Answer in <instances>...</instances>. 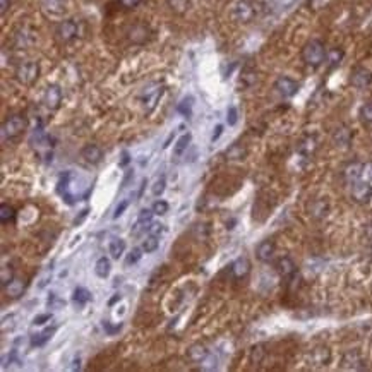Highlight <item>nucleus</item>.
<instances>
[{
	"label": "nucleus",
	"instance_id": "f257e3e1",
	"mask_svg": "<svg viewBox=\"0 0 372 372\" xmlns=\"http://www.w3.org/2000/svg\"><path fill=\"white\" fill-rule=\"evenodd\" d=\"M302 58L309 67H319L326 60V48L319 40H311L302 50Z\"/></svg>",
	"mask_w": 372,
	"mask_h": 372
},
{
	"label": "nucleus",
	"instance_id": "f03ea898",
	"mask_svg": "<svg viewBox=\"0 0 372 372\" xmlns=\"http://www.w3.org/2000/svg\"><path fill=\"white\" fill-rule=\"evenodd\" d=\"M28 129V118L21 113H14L5 118L2 124V137L3 139H16Z\"/></svg>",
	"mask_w": 372,
	"mask_h": 372
},
{
	"label": "nucleus",
	"instance_id": "7ed1b4c3",
	"mask_svg": "<svg viewBox=\"0 0 372 372\" xmlns=\"http://www.w3.org/2000/svg\"><path fill=\"white\" fill-rule=\"evenodd\" d=\"M258 16V5L252 0H239L232 9V17L237 22H251Z\"/></svg>",
	"mask_w": 372,
	"mask_h": 372
},
{
	"label": "nucleus",
	"instance_id": "20e7f679",
	"mask_svg": "<svg viewBox=\"0 0 372 372\" xmlns=\"http://www.w3.org/2000/svg\"><path fill=\"white\" fill-rule=\"evenodd\" d=\"M40 77V65L36 62H24L16 69V79L24 86H31Z\"/></svg>",
	"mask_w": 372,
	"mask_h": 372
},
{
	"label": "nucleus",
	"instance_id": "39448f33",
	"mask_svg": "<svg viewBox=\"0 0 372 372\" xmlns=\"http://www.w3.org/2000/svg\"><path fill=\"white\" fill-rule=\"evenodd\" d=\"M77 35H79V24L74 19H65L58 22L57 28H55V38L60 43L74 42L77 38Z\"/></svg>",
	"mask_w": 372,
	"mask_h": 372
},
{
	"label": "nucleus",
	"instance_id": "423d86ee",
	"mask_svg": "<svg viewBox=\"0 0 372 372\" xmlns=\"http://www.w3.org/2000/svg\"><path fill=\"white\" fill-rule=\"evenodd\" d=\"M31 146L35 148L40 155H43L45 158H47V161H52V146H53V144H52L50 137L42 131V127L35 129V132H33Z\"/></svg>",
	"mask_w": 372,
	"mask_h": 372
},
{
	"label": "nucleus",
	"instance_id": "0eeeda50",
	"mask_svg": "<svg viewBox=\"0 0 372 372\" xmlns=\"http://www.w3.org/2000/svg\"><path fill=\"white\" fill-rule=\"evenodd\" d=\"M151 38V29L144 22H134L132 26L127 28V40L134 45H144L150 42Z\"/></svg>",
	"mask_w": 372,
	"mask_h": 372
},
{
	"label": "nucleus",
	"instance_id": "6e6552de",
	"mask_svg": "<svg viewBox=\"0 0 372 372\" xmlns=\"http://www.w3.org/2000/svg\"><path fill=\"white\" fill-rule=\"evenodd\" d=\"M43 103L50 111H55L60 108L62 105V89L57 86V84H50L45 91L43 96Z\"/></svg>",
	"mask_w": 372,
	"mask_h": 372
},
{
	"label": "nucleus",
	"instance_id": "1a4fd4ad",
	"mask_svg": "<svg viewBox=\"0 0 372 372\" xmlns=\"http://www.w3.org/2000/svg\"><path fill=\"white\" fill-rule=\"evenodd\" d=\"M352 197L360 204H366L372 199V185L369 182H353L352 185Z\"/></svg>",
	"mask_w": 372,
	"mask_h": 372
},
{
	"label": "nucleus",
	"instance_id": "9d476101",
	"mask_svg": "<svg viewBox=\"0 0 372 372\" xmlns=\"http://www.w3.org/2000/svg\"><path fill=\"white\" fill-rule=\"evenodd\" d=\"M274 89H276L283 98H292V96L297 95V91H299V83L293 81L292 77L283 76V77H278L276 79Z\"/></svg>",
	"mask_w": 372,
	"mask_h": 372
},
{
	"label": "nucleus",
	"instance_id": "9b49d317",
	"mask_svg": "<svg viewBox=\"0 0 372 372\" xmlns=\"http://www.w3.org/2000/svg\"><path fill=\"white\" fill-rule=\"evenodd\" d=\"M350 83H352V86L357 88V89L367 88L372 83V72L367 69H364V67H357V69L352 72Z\"/></svg>",
	"mask_w": 372,
	"mask_h": 372
},
{
	"label": "nucleus",
	"instance_id": "f8f14e48",
	"mask_svg": "<svg viewBox=\"0 0 372 372\" xmlns=\"http://www.w3.org/2000/svg\"><path fill=\"white\" fill-rule=\"evenodd\" d=\"M274 251H276V245L273 240H263L256 247V258L261 263H271L274 258Z\"/></svg>",
	"mask_w": 372,
	"mask_h": 372
},
{
	"label": "nucleus",
	"instance_id": "ddd939ff",
	"mask_svg": "<svg viewBox=\"0 0 372 372\" xmlns=\"http://www.w3.org/2000/svg\"><path fill=\"white\" fill-rule=\"evenodd\" d=\"M307 211L314 219H322L329 213V203L326 199H314L312 203H309Z\"/></svg>",
	"mask_w": 372,
	"mask_h": 372
},
{
	"label": "nucleus",
	"instance_id": "4468645a",
	"mask_svg": "<svg viewBox=\"0 0 372 372\" xmlns=\"http://www.w3.org/2000/svg\"><path fill=\"white\" fill-rule=\"evenodd\" d=\"M36 42V35L35 31H31L29 28H21L16 31L14 35V43H16L17 48H29L31 45H35Z\"/></svg>",
	"mask_w": 372,
	"mask_h": 372
},
{
	"label": "nucleus",
	"instance_id": "2eb2a0df",
	"mask_svg": "<svg viewBox=\"0 0 372 372\" xmlns=\"http://www.w3.org/2000/svg\"><path fill=\"white\" fill-rule=\"evenodd\" d=\"M81 156H83L86 163L98 165L103 159V150L100 146H96V144H86V146L81 150Z\"/></svg>",
	"mask_w": 372,
	"mask_h": 372
},
{
	"label": "nucleus",
	"instance_id": "dca6fc26",
	"mask_svg": "<svg viewBox=\"0 0 372 372\" xmlns=\"http://www.w3.org/2000/svg\"><path fill=\"white\" fill-rule=\"evenodd\" d=\"M161 95H163V86H155L153 89L148 88L146 91H144L143 103H144V110H146V113H150V111L155 108Z\"/></svg>",
	"mask_w": 372,
	"mask_h": 372
},
{
	"label": "nucleus",
	"instance_id": "f3484780",
	"mask_svg": "<svg viewBox=\"0 0 372 372\" xmlns=\"http://www.w3.org/2000/svg\"><path fill=\"white\" fill-rule=\"evenodd\" d=\"M42 9L52 17L62 16L65 12V0H42Z\"/></svg>",
	"mask_w": 372,
	"mask_h": 372
},
{
	"label": "nucleus",
	"instance_id": "a211bd4d",
	"mask_svg": "<svg viewBox=\"0 0 372 372\" xmlns=\"http://www.w3.org/2000/svg\"><path fill=\"white\" fill-rule=\"evenodd\" d=\"M276 271L283 278L290 280V278H293V274L297 273V266H295V263H293L292 259L285 256V258H280L276 261Z\"/></svg>",
	"mask_w": 372,
	"mask_h": 372
},
{
	"label": "nucleus",
	"instance_id": "6ab92c4d",
	"mask_svg": "<svg viewBox=\"0 0 372 372\" xmlns=\"http://www.w3.org/2000/svg\"><path fill=\"white\" fill-rule=\"evenodd\" d=\"M230 271H232V274L237 280L245 278L249 274V271H251V263H249L247 258H237L235 261L232 263V266H230Z\"/></svg>",
	"mask_w": 372,
	"mask_h": 372
},
{
	"label": "nucleus",
	"instance_id": "aec40b11",
	"mask_svg": "<svg viewBox=\"0 0 372 372\" xmlns=\"http://www.w3.org/2000/svg\"><path fill=\"white\" fill-rule=\"evenodd\" d=\"M364 170H366L364 163H360V161H352V163H348V165L345 166L343 175H345V178H347L348 182H352V184H353V182L360 180V177H362Z\"/></svg>",
	"mask_w": 372,
	"mask_h": 372
},
{
	"label": "nucleus",
	"instance_id": "412c9836",
	"mask_svg": "<svg viewBox=\"0 0 372 372\" xmlns=\"http://www.w3.org/2000/svg\"><path fill=\"white\" fill-rule=\"evenodd\" d=\"M341 367H343V369H364V360H362V357L359 355V352L350 350L343 355Z\"/></svg>",
	"mask_w": 372,
	"mask_h": 372
},
{
	"label": "nucleus",
	"instance_id": "4be33fe9",
	"mask_svg": "<svg viewBox=\"0 0 372 372\" xmlns=\"http://www.w3.org/2000/svg\"><path fill=\"white\" fill-rule=\"evenodd\" d=\"M208 355H210V352H208L206 347L201 343L191 345L187 350V357H189V360H192V362H204V360L208 359Z\"/></svg>",
	"mask_w": 372,
	"mask_h": 372
},
{
	"label": "nucleus",
	"instance_id": "5701e85b",
	"mask_svg": "<svg viewBox=\"0 0 372 372\" xmlns=\"http://www.w3.org/2000/svg\"><path fill=\"white\" fill-rule=\"evenodd\" d=\"M329 359H331V352H329V348H326V347H318L311 353V362L316 364V366H326V364L329 362Z\"/></svg>",
	"mask_w": 372,
	"mask_h": 372
},
{
	"label": "nucleus",
	"instance_id": "b1692460",
	"mask_svg": "<svg viewBox=\"0 0 372 372\" xmlns=\"http://www.w3.org/2000/svg\"><path fill=\"white\" fill-rule=\"evenodd\" d=\"M333 141H334V144L336 146H340V148H347L348 144H350V141H352V132L348 131L347 127H338L336 131H334V134H333Z\"/></svg>",
	"mask_w": 372,
	"mask_h": 372
},
{
	"label": "nucleus",
	"instance_id": "393cba45",
	"mask_svg": "<svg viewBox=\"0 0 372 372\" xmlns=\"http://www.w3.org/2000/svg\"><path fill=\"white\" fill-rule=\"evenodd\" d=\"M108 252L113 259L122 258V254L125 252V240L120 239V237H113L108 244Z\"/></svg>",
	"mask_w": 372,
	"mask_h": 372
},
{
	"label": "nucleus",
	"instance_id": "a878e982",
	"mask_svg": "<svg viewBox=\"0 0 372 372\" xmlns=\"http://www.w3.org/2000/svg\"><path fill=\"white\" fill-rule=\"evenodd\" d=\"M225 156H226V159H233V161H240V159H244L245 156H247V150H245L242 144H239V143H235V144H232V146L226 150V153H225Z\"/></svg>",
	"mask_w": 372,
	"mask_h": 372
},
{
	"label": "nucleus",
	"instance_id": "bb28decb",
	"mask_svg": "<svg viewBox=\"0 0 372 372\" xmlns=\"http://www.w3.org/2000/svg\"><path fill=\"white\" fill-rule=\"evenodd\" d=\"M22 292H24V281L17 280V278H14V280L5 286V293L10 299H19L22 295Z\"/></svg>",
	"mask_w": 372,
	"mask_h": 372
},
{
	"label": "nucleus",
	"instance_id": "cd10ccee",
	"mask_svg": "<svg viewBox=\"0 0 372 372\" xmlns=\"http://www.w3.org/2000/svg\"><path fill=\"white\" fill-rule=\"evenodd\" d=\"M110 271H111V264H110L108 258H105V256H103V258H100L98 261H96L95 273H96V276H98V278H108Z\"/></svg>",
	"mask_w": 372,
	"mask_h": 372
},
{
	"label": "nucleus",
	"instance_id": "c85d7f7f",
	"mask_svg": "<svg viewBox=\"0 0 372 372\" xmlns=\"http://www.w3.org/2000/svg\"><path fill=\"white\" fill-rule=\"evenodd\" d=\"M57 331V328H47L45 331H42V333L35 334V336H31V345L33 347H43L45 343H47L48 340H50L52 336H53V333Z\"/></svg>",
	"mask_w": 372,
	"mask_h": 372
},
{
	"label": "nucleus",
	"instance_id": "c756f323",
	"mask_svg": "<svg viewBox=\"0 0 372 372\" xmlns=\"http://www.w3.org/2000/svg\"><path fill=\"white\" fill-rule=\"evenodd\" d=\"M72 300L77 306H86L89 300H91V292H89L88 288H84V286H77V288L74 290Z\"/></svg>",
	"mask_w": 372,
	"mask_h": 372
},
{
	"label": "nucleus",
	"instance_id": "7c9ffc66",
	"mask_svg": "<svg viewBox=\"0 0 372 372\" xmlns=\"http://www.w3.org/2000/svg\"><path fill=\"white\" fill-rule=\"evenodd\" d=\"M14 219H16V210H14L12 206H9V204L3 203L2 206H0V221H2L3 225H7V223H12Z\"/></svg>",
	"mask_w": 372,
	"mask_h": 372
},
{
	"label": "nucleus",
	"instance_id": "2f4dec72",
	"mask_svg": "<svg viewBox=\"0 0 372 372\" xmlns=\"http://www.w3.org/2000/svg\"><path fill=\"white\" fill-rule=\"evenodd\" d=\"M168 5L173 12L177 14H185L191 7V0H168Z\"/></svg>",
	"mask_w": 372,
	"mask_h": 372
},
{
	"label": "nucleus",
	"instance_id": "473e14b6",
	"mask_svg": "<svg viewBox=\"0 0 372 372\" xmlns=\"http://www.w3.org/2000/svg\"><path fill=\"white\" fill-rule=\"evenodd\" d=\"M143 251L146 252V254H151V252H155V251H158V247H159V240H158V235H148L146 237V240L143 242Z\"/></svg>",
	"mask_w": 372,
	"mask_h": 372
},
{
	"label": "nucleus",
	"instance_id": "72a5a7b5",
	"mask_svg": "<svg viewBox=\"0 0 372 372\" xmlns=\"http://www.w3.org/2000/svg\"><path fill=\"white\" fill-rule=\"evenodd\" d=\"M191 139H192V136L191 134H184V136L180 137V139L177 141V144H175V148H173V155L175 156H180L182 153H184L185 150H187V146H189V143H191Z\"/></svg>",
	"mask_w": 372,
	"mask_h": 372
},
{
	"label": "nucleus",
	"instance_id": "f704fd0d",
	"mask_svg": "<svg viewBox=\"0 0 372 372\" xmlns=\"http://www.w3.org/2000/svg\"><path fill=\"white\" fill-rule=\"evenodd\" d=\"M316 148H318V144H316V137L309 136L300 143L299 150H300V153H304V155H312L316 151Z\"/></svg>",
	"mask_w": 372,
	"mask_h": 372
},
{
	"label": "nucleus",
	"instance_id": "c9c22d12",
	"mask_svg": "<svg viewBox=\"0 0 372 372\" xmlns=\"http://www.w3.org/2000/svg\"><path fill=\"white\" fill-rule=\"evenodd\" d=\"M192 103H194V100H192V96H185L184 100H182L180 103H178L177 110L180 111L184 117H191L192 115Z\"/></svg>",
	"mask_w": 372,
	"mask_h": 372
},
{
	"label": "nucleus",
	"instance_id": "e433bc0d",
	"mask_svg": "<svg viewBox=\"0 0 372 372\" xmlns=\"http://www.w3.org/2000/svg\"><path fill=\"white\" fill-rule=\"evenodd\" d=\"M12 280H14V267L10 266V264H5V266L2 267V274H0V285L5 288Z\"/></svg>",
	"mask_w": 372,
	"mask_h": 372
},
{
	"label": "nucleus",
	"instance_id": "4c0bfd02",
	"mask_svg": "<svg viewBox=\"0 0 372 372\" xmlns=\"http://www.w3.org/2000/svg\"><path fill=\"white\" fill-rule=\"evenodd\" d=\"M343 60V52L340 48H333V50L328 53V62H329V69H334L336 65H340V62Z\"/></svg>",
	"mask_w": 372,
	"mask_h": 372
},
{
	"label": "nucleus",
	"instance_id": "58836bf2",
	"mask_svg": "<svg viewBox=\"0 0 372 372\" xmlns=\"http://www.w3.org/2000/svg\"><path fill=\"white\" fill-rule=\"evenodd\" d=\"M168 203L166 201H163V199H158V201H155V204H153V213L155 214H158V216H163V214H166L168 213Z\"/></svg>",
	"mask_w": 372,
	"mask_h": 372
},
{
	"label": "nucleus",
	"instance_id": "ea45409f",
	"mask_svg": "<svg viewBox=\"0 0 372 372\" xmlns=\"http://www.w3.org/2000/svg\"><path fill=\"white\" fill-rule=\"evenodd\" d=\"M143 247H136L132 249V252L127 256V259H125V266H132V264L139 263V259L143 258Z\"/></svg>",
	"mask_w": 372,
	"mask_h": 372
},
{
	"label": "nucleus",
	"instance_id": "a19ab883",
	"mask_svg": "<svg viewBox=\"0 0 372 372\" xmlns=\"http://www.w3.org/2000/svg\"><path fill=\"white\" fill-rule=\"evenodd\" d=\"M360 118H362L364 124H372V102L362 105V108H360Z\"/></svg>",
	"mask_w": 372,
	"mask_h": 372
},
{
	"label": "nucleus",
	"instance_id": "79ce46f5",
	"mask_svg": "<svg viewBox=\"0 0 372 372\" xmlns=\"http://www.w3.org/2000/svg\"><path fill=\"white\" fill-rule=\"evenodd\" d=\"M165 185H166V180H165V177H161V178H158V180L155 182L153 184V189H151V192H153V196L155 197H159L165 192Z\"/></svg>",
	"mask_w": 372,
	"mask_h": 372
},
{
	"label": "nucleus",
	"instance_id": "37998d69",
	"mask_svg": "<svg viewBox=\"0 0 372 372\" xmlns=\"http://www.w3.org/2000/svg\"><path fill=\"white\" fill-rule=\"evenodd\" d=\"M65 306V302L62 299H58L57 293H50V297H48V307L50 309H62Z\"/></svg>",
	"mask_w": 372,
	"mask_h": 372
},
{
	"label": "nucleus",
	"instance_id": "c03bdc74",
	"mask_svg": "<svg viewBox=\"0 0 372 372\" xmlns=\"http://www.w3.org/2000/svg\"><path fill=\"white\" fill-rule=\"evenodd\" d=\"M129 204H131V201H129V199L120 201V203L117 204V208H115V211H113V219L120 218L122 214L125 213V210H127V208H129Z\"/></svg>",
	"mask_w": 372,
	"mask_h": 372
},
{
	"label": "nucleus",
	"instance_id": "a18cd8bd",
	"mask_svg": "<svg viewBox=\"0 0 372 372\" xmlns=\"http://www.w3.org/2000/svg\"><path fill=\"white\" fill-rule=\"evenodd\" d=\"M237 120H239V111H237L235 106H230L228 111H226V122H228V125H235Z\"/></svg>",
	"mask_w": 372,
	"mask_h": 372
},
{
	"label": "nucleus",
	"instance_id": "49530a36",
	"mask_svg": "<svg viewBox=\"0 0 372 372\" xmlns=\"http://www.w3.org/2000/svg\"><path fill=\"white\" fill-rule=\"evenodd\" d=\"M50 280H52V267L50 269H47L45 273L40 276V283H38V288H45L48 283H50Z\"/></svg>",
	"mask_w": 372,
	"mask_h": 372
},
{
	"label": "nucleus",
	"instance_id": "de8ad7c7",
	"mask_svg": "<svg viewBox=\"0 0 372 372\" xmlns=\"http://www.w3.org/2000/svg\"><path fill=\"white\" fill-rule=\"evenodd\" d=\"M161 232H163L161 223H150V225H148V233H150V235H159Z\"/></svg>",
	"mask_w": 372,
	"mask_h": 372
},
{
	"label": "nucleus",
	"instance_id": "09e8293b",
	"mask_svg": "<svg viewBox=\"0 0 372 372\" xmlns=\"http://www.w3.org/2000/svg\"><path fill=\"white\" fill-rule=\"evenodd\" d=\"M141 2H143V0H118V3H120V5L124 7V9H127V10L136 9Z\"/></svg>",
	"mask_w": 372,
	"mask_h": 372
},
{
	"label": "nucleus",
	"instance_id": "8fccbe9b",
	"mask_svg": "<svg viewBox=\"0 0 372 372\" xmlns=\"http://www.w3.org/2000/svg\"><path fill=\"white\" fill-rule=\"evenodd\" d=\"M263 355H264L263 347H254V350H252V362L259 364L263 360Z\"/></svg>",
	"mask_w": 372,
	"mask_h": 372
},
{
	"label": "nucleus",
	"instance_id": "3c124183",
	"mask_svg": "<svg viewBox=\"0 0 372 372\" xmlns=\"http://www.w3.org/2000/svg\"><path fill=\"white\" fill-rule=\"evenodd\" d=\"M52 319V314H42V316H36L35 319H33V324L36 326H42L45 322H48Z\"/></svg>",
	"mask_w": 372,
	"mask_h": 372
},
{
	"label": "nucleus",
	"instance_id": "603ef678",
	"mask_svg": "<svg viewBox=\"0 0 372 372\" xmlns=\"http://www.w3.org/2000/svg\"><path fill=\"white\" fill-rule=\"evenodd\" d=\"M103 328L106 329V333H108V334H113V333H117V331L122 328V324H117V326H110V322H108V321H105V322H103Z\"/></svg>",
	"mask_w": 372,
	"mask_h": 372
},
{
	"label": "nucleus",
	"instance_id": "864d4df0",
	"mask_svg": "<svg viewBox=\"0 0 372 372\" xmlns=\"http://www.w3.org/2000/svg\"><path fill=\"white\" fill-rule=\"evenodd\" d=\"M221 134H223V125H216V129H214L213 136H211V143H214V141H218Z\"/></svg>",
	"mask_w": 372,
	"mask_h": 372
},
{
	"label": "nucleus",
	"instance_id": "5fc2aeb1",
	"mask_svg": "<svg viewBox=\"0 0 372 372\" xmlns=\"http://www.w3.org/2000/svg\"><path fill=\"white\" fill-rule=\"evenodd\" d=\"M9 7H10V0H0V14H2V16L9 10Z\"/></svg>",
	"mask_w": 372,
	"mask_h": 372
},
{
	"label": "nucleus",
	"instance_id": "6e6d98bb",
	"mask_svg": "<svg viewBox=\"0 0 372 372\" xmlns=\"http://www.w3.org/2000/svg\"><path fill=\"white\" fill-rule=\"evenodd\" d=\"M129 161H131V158H129V153H127V151H124V153H122V161H120V166H125Z\"/></svg>",
	"mask_w": 372,
	"mask_h": 372
},
{
	"label": "nucleus",
	"instance_id": "4d7b16f0",
	"mask_svg": "<svg viewBox=\"0 0 372 372\" xmlns=\"http://www.w3.org/2000/svg\"><path fill=\"white\" fill-rule=\"evenodd\" d=\"M367 237H369V240H372V221L367 225Z\"/></svg>",
	"mask_w": 372,
	"mask_h": 372
},
{
	"label": "nucleus",
	"instance_id": "13d9d810",
	"mask_svg": "<svg viewBox=\"0 0 372 372\" xmlns=\"http://www.w3.org/2000/svg\"><path fill=\"white\" fill-rule=\"evenodd\" d=\"M172 139H173V132L170 134V136H168V139L165 141V144H163V148H168V146H170V141H172Z\"/></svg>",
	"mask_w": 372,
	"mask_h": 372
},
{
	"label": "nucleus",
	"instance_id": "bf43d9fd",
	"mask_svg": "<svg viewBox=\"0 0 372 372\" xmlns=\"http://www.w3.org/2000/svg\"><path fill=\"white\" fill-rule=\"evenodd\" d=\"M117 300H120V295H118V293H117V295H115V297H113V299H111V300H110V306H113V304H115V302H117Z\"/></svg>",
	"mask_w": 372,
	"mask_h": 372
},
{
	"label": "nucleus",
	"instance_id": "052dcab7",
	"mask_svg": "<svg viewBox=\"0 0 372 372\" xmlns=\"http://www.w3.org/2000/svg\"><path fill=\"white\" fill-rule=\"evenodd\" d=\"M371 178H372V172H371Z\"/></svg>",
	"mask_w": 372,
	"mask_h": 372
}]
</instances>
